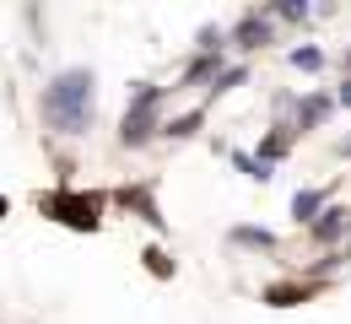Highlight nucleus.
I'll list each match as a JSON object with an SVG mask.
<instances>
[{
  "mask_svg": "<svg viewBox=\"0 0 351 324\" xmlns=\"http://www.w3.org/2000/svg\"><path fill=\"white\" fill-rule=\"evenodd\" d=\"M44 119L65 136H82L92 125V71H60L44 92Z\"/></svg>",
  "mask_w": 351,
  "mask_h": 324,
  "instance_id": "obj_1",
  "label": "nucleus"
},
{
  "mask_svg": "<svg viewBox=\"0 0 351 324\" xmlns=\"http://www.w3.org/2000/svg\"><path fill=\"white\" fill-rule=\"evenodd\" d=\"M157 103H162V92H157L152 82H135L130 108H125V125H119V140H125V146L152 140V130H157Z\"/></svg>",
  "mask_w": 351,
  "mask_h": 324,
  "instance_id": "obj_2",
  "label": "nucleus"
},
{
  "mask_svg": "<svg viewBox=\"0 0 351 324\" xmlns=\"http://www.w3.org/2000/svg\"><path fill=\"white\" fill-rule=\"evenodd\" d=\"M38 205H44V216H60V222H65V227H97V200H82V195H65V189H60V195H44V200H38Z\"/></svg>",
  "mask_w": 351,
  "mask_h": 324,
  "instance_id": "obj_3",
  "label": "nucleus"
},
{
  "mask_svg": "<svg viewBox=\"0 0 351 324\" xmlns=\"http://www.w3.org/2000/svg\"><path fill=\"white\" fill-rule=\"evenodd\" d=\"M265 38H270V11H249V16L238 22V44L254 49V44H265Z\"/></svg>",
  "mask_w": 351,
  "mask_h": 324,
  "instance_id": "obj_4",
  "label": "nucleus"
},
{
  "mask_svg": "<svg viewBox=\"0 0 351 324\" xmlns=\"http://www.w3.org/2000/svg\"><path fill=\"white\" fill-rule=\"evenodd\" d=\"M319 205H324V195H319V189H298L292 216H298V222H313V211H319Z\"/></svg>",
  "mask_w": 351,
  "mask_h": 324,
  "instance_id": "obj_5",
  "label": "nucleus"
},
{
  "mask_svg": "<svg viewBox=\"0 0 351 324\" xmlns=\"http://www.w3.org/2000/svg\"><path fill=\"white\" fill-rule=\"evenodd\" d=\"M346 222H351L346 211H324V216L313 222V238H324V243H330V238H341V227H346Z\"/></svg>",
  "mask_w": 351,
  "mask_h": 324,
  "instance_id": "obj_6",
  "label": "nucleus"
},
{
  "mask_svg": "<svg viewBox=\"0 0 351 324\" xmlns=\"http://www.w3.org/2000/svg\"><path fill=\"white\" fill-rule=\"evenodd\" d=\"M330 114V97H308V103H298V125H319Z\"/></svg>",
  "mask_w": 351,
  "mask_h": 324,
  "instance_id": "obj_7",
  "label": "nucleus"
},
{
  "mask_svg": "<svg viewBox=\"0 0 351 324\" xmlns=\"http://www.w3.org/2000/svg\"><path fill=\"white\" fill-rule=\"evenodd\" d=\"M200 130V114H184V119H168L162 125V136H195Z\"/></svg>",
  "mask_w": 351,
  "mask_h": 324,
  "instance_id": "obj_8",
  "label": "nucleus"
},
{
  "mask_svg": "<svg viewBox=\"0 0 351 324\" xmlns=\"http://www.w3.org/2000/svg\"><path fill=\"white\" fill-rule=\"evenodd\" d=\"M292 65H303V71H319V65H324V54H319V49H292Z\"/></svg>",
  "mask_w": 351,
  "mask_h": 324,
  "instance_id": "obj_9",
  "label": "nucleus"
},
{
  "mask_svg": "<svg viewBox=\"0 0 351 324\" xmlns=\"http://www.w3.org/2000/svg\"><path fill=\"white\" fill-rule=\"evenodd\" d=\"M232 238H238V243H260V249H270V232H265V227H238Z\"/></svg>",
  "mask_w": 351,
  "mask_h": 324,
  "instance_id": "obj_10",
  "label": "nucleus"
},
{
  "mask_svg": "<svg viewBox=\"0 0 351 324\" xmlns=\"http://www.w3.org/2000/svg\"><path fill=\"white\" fill-rule=\"evenodd\" d=\"M238 168H243V173H249V179H270V162H254V157H238Z\"/></svg>",
  "mask_w": 351,
  "mask_h": 324,
  "instance_id": "obj_11",
  "label": "nucleus"
},
{
  "mask_svg": "<svg viewBox=\"0 0 351 324\" xmlns=\"http://www.w3.org/2000/svg\"><path fill=\"white\" fill-rule=\"evenodd\" d=\"M238 82H243V71L232 65V71H221V76H217V92H227V87H238Z\"/></svg>",
  "mask_w": 351,
  "mask_h": 324,
  "instance_id": "obj_12",
  "label": "nucleus"
},
{
  "mask_svg": "<svg viewBox=\"0 0 351 324\" xmlns=\"http://www.w3.org/2000/svg\"><path fill=\"white\" fill-rule=\"evenodd\" d=\"M341 103H346V108H351V82H346V87H341Z\"/></svg>",
  "mask_w": 351,
  "mask_h": 324,
  "instance_id": "obj_13",
  "label": "nucleus"
},
{
  "mask_svg": "<svg viewBox=\"0 0 351 324\" xmlns=\"http://www.w3.org/2000/svg\"><path fill=\"white\" fill-rule=\"evenodd\" d=\"M0 216H5V200H0Z\"/></svg>",
  "mask_w": 351,
  "mask_h": 324,
  "instance_id": "obj_14",
  "label": "nucleus"
},
{
  "mask_svg": "<svg viewBox=\"0 0 351 324\" xmlns=\"http://www.w3.org/2000/svg\"><path fill=\"white\" fill-rule=\"evenodd\" d=\"M346 65H351V54H346Z\"/></svg>",
  "mask_w": 351,
  "mask_h": 324,
  "instance_id": "obj_15",
  "label": "nucleus"
},
{
  "mask_svg": "<svg viewBox=\"0 0 351 324\" xmlns=\"http://www.w3.org/2000/svg\"><path fill=\"white\" fill-rule=\"evenodd\" d=\"M346 151H351V146H346Z\"/></svg>",
  "mask_w": 351,
  "mask_h": 324,
  "instance_id": "obj_16",
  "label": "nucleus"
}]
</instances>
